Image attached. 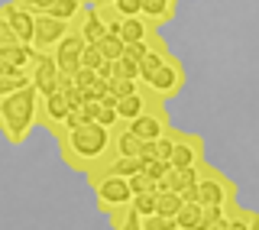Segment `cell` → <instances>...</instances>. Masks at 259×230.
Wrapping results in <instances>:
<instances>
[{
  "instance_id": "ab89813d",
  "label": "cell",
  "mask_w": 259,
  "mask_h": 230,
  "mask_svg": "<svg viewBox=\"0 0 259 230\" xmlns=\"http://www.w3.org/2000/svg\"><path fill=\"white\" fill-rule=\"evenodd\" d=\"M94 75H97V78H104V81H110L113 75H117V71H113V62H107V59H104V62L94 68Z\"/></svg>"
},
{
  "instance_id": "1f68e13d",
  "label": "cell",
  "mask_w": 259,
  "mask_h": 230,
  "mask_svg": "<svg viewBox=\"0 0 259 230\" xmlns=\"http://www.w3.org/2000/svg\"><path fill=\"white\" fill-rule=\"evenodd\" d=\"M104 59H101V52H97V46H84L81 49V59H78V65H84V68H97Z\"/></svg>"
},
{
  "instance_id": "d6986e66",
  "label": "cell",
  "mask_w": 259,
  "mask_h": 230,
  "mask_svg": "<svg viewBox=\"0 0 259 230\" xmlns=\"http://www.w3.org/2000/svg\"><path fill=\"white\" fill-rule=\"evenodd\" d=\"M198 230H227L224 204H201V224Z\"/></svg>"
},
{
  "instance_id": "30bf717a",
  "label": "cell",
  "mask_w": 259,
  "mask_h": 230,
  "mask_svg": "<svg viewBox=\"0 0 259 230\" xmlns=\"http://www.w3.org/2000/svg\"><path fill=\"white\" fill-rule=\"evenodd\" d=\"M81 49H84V43H81V36H78L75 29H68V32H65V36L59 39V43L52 46V59H55V68H59L62 75H71V71L78 68Z\"/></svg>"
},
{
  "instance_id": "6da1fadb",
  "label": "cell",
  "mask_w": 259,
  "mask_h": 230,
  "mask_svg": "<svg viewBox=\"0 0 259 230\" xmlns=\"http://www.w3.org/2000/svg\"><path fill=\"white\" fill-rule=\"evenodd\" d=\"M55 146H59V156L65 166L84 175L88 169L97 166L110 152V127H104L97 120H84L75 130H62L55 136Z\"/></svg>"
},
{
  "instance_id": "7a4b0ae2",
  "label": "cell",
  "mask_w": 259,
  "mask_h": 230,
  "mask_svg": "<svg viewBox=\"0 0 259 230\" xmlns=\"http://www.w3.org/2000/svg\"><path fill=\"white\" fill-rule=\"evenodd\" d=\"M39 123V91L23 85L0 97V133L10 146H23L32 127Z\"/></svg>"
},
{
  "instance_id": "ffe728a7",
  "label": "cell",
  "mask_w": 259,
  "mask_h": 230,
  "mask_svg": "<svg viewBox=\"0 0 259 230\" xmlns=\"http://www.w3.org/2000/svg\"><path fill=\"white\" fill-rule=\"evenodd\" d=\"M94 46H97V52H101V59H107V62H117L120 55H123V39H120L117 32H104Z\"/></svg>"
},
{
  "instance_id": "e0dca14e",
  "label": "cell",
  "mask_w": 259,
  "mask_h": 230,
  "mask_svg": "<svg viewBox=\"0 0 259 230\" xmlns=\"http://www.w3.org/2000/svg\"><path fill=\"white\" fill-rule=\"evenodd\" d=\"M149 23L143 20V16H123L120 20V26H117V36L123 39V43H143L146 36H149Z\"/></svg>"
},
{
  "instance_id": "ac0fdd59",
  "label": "cell",
  "mask_w": 259,
  "mask_h": 230,
  "mask_svg": "<svg viewBox=\"0 0 259 230\" xmlns=\"http://www.w3.org/2000/svg\"><path fill=\"white\" fill-rule=\"evenodd\" d=\"M175 230H198L201 224V204L198 201H182V208L175 211Z\"/></svg>"
},
{
  "instance_id": "836d02e7",
  "label": "cell",
  "mask_w": 259,
  "mask_h": 230,
  "mask_svg": "<svg viewBox=\"0 0 259 230\" xmlns=\"http://www.w3.org/2000/svg\"><path fill=\"white\" fill-rule=\"evenodd\" d=\"M23 85H29V75H23V78H4L0 75V97L16 91V88H23Z\"/></svg>"
},
{
  "instance_id": "cb8c5ba5",
  "label": "cell",
  "mask_w": 259,
  "mask_h": 230,
  "mask_svg": "<svg viewBox=\"0 0 259 230\" xmlns=\"http://www.w3.org/2000/svg\"><path fill=\"white\" fill-rule=\"evenodd\" d=\"M168 52H146L143 59H140V85H146L152 75H156V68L162 65V59H165Z\"/></svg>"
},
{
  "instance_id": "2e32d148",
  "label": "cell",
  "mask_w": 259,
  "mask_h": 230,
  "mask_svg": "<svg viewBox=\"0 0 259 230\" xmlns=\"http://www.w3.org/2000/svg\"><path fill=\"white\" fill-rule=\"evenodd\" d=\"M224 217H227V230H256L259 227V214L256 211H243L237 198H230L224 204Z\"/></svg>"
},
{
  "instance_id": "484cf974",
  "label": "cell",
  "mask_w": 259,
  "mask_h": 230,
  "mask_svg": "<svg viewBox=\"0 0 259 230\" xmlns=\"http://www.w3.org/2000/svg\"><path fill=\"white\" fill-rule=\"evenodd\" d=\"M130 204H133V211L140 217L152 214V211H156V191H136L133 198H130Z\"/></svg>"
},
{
  "instance_id": "f546056e",
  "label": "cell",
  "mask_w": 259,
  "mask_h": 230,
  "mask_svg": "<svg viewBox=\"0 0 259 230\" xmlns=\"http://www.w3.org/2000/svg\"><path fill=\"white\" fill-rule=\"evenodd\" d=\"M136 88H140V81H133V78H110V91L117 94V97H126V94H133Z\"/></svg>"
},
{
  "instance_id": "74e56055",
  "label": "cell",
  "mask_w": 259,
  "mask_h": 230,
  "mask_svg": "<svg viewBox=\"0 0 259 230\" xmlns=\"http://www.w3.org/2000/svg\"><path fill=\"white\" fill-rule=\"evenodd\" d=\"M52 4H55V0H23L20 7H26L29 13H46V10H49Z\"/></svg>"
},
{
  "instance_id": "277c9868",
  "label": "cell",
  "mask_w": 259,
  "mask_h": 230,
  "mask_svg": "<svg viewBox=\"0 0 259 230\" xmlns=\"http://www.w3.org/2000/svg\"><path fill=\"white\" fill-rule=\"evenodd\" d=\"M194 188H198V204H227L230 198H237V185L207 162H201V175Z\"/></svg>"
},
{
  "instance_id": "e575fe53",
  "label": "cell",
  "mask_w": 259,
  "mask_h": 230,
  "mask_svg": "<svg viewBox=\"0 0 259 230\" xmlns=\"http://www.w3.org/2000/svg\"><path fill=\"white\" fill-rule=\"evenodd\" d=\"M13 43H20V39H16V32L7 26V20L0 16V49H7V46H13Z\"/></svg>"
},
{
  "instance_id": "f35d334b",
  "label": "cell",
  "mask_w": 259,
  "mask_h": 230,
  "mask_svg": "<svg viewBox=\"0 0 259 230\" xmlns=\"http://www.w3.org/2000/svg\"><path fill=\"white\" fill-rule=\"evenodd\" d=\"M97 123H104V127H117V110L113 107H101V113H97Z\"/></svg>"
},
{
  "instance_id": "ba28073f",
  "label": "cell",
  "mask_w": 259,
  "mask_h": 230,
  "mask_svg": "<svg viewBox=\"0 0 259 230\" xmlns=\"http://www.w3.org/2000/svg\"><path fill=\"white\" fill-rule=\"evenodd\" d=\"M29 85L36 88L39 94H52V91H59V75L62 71L55 68V59H52V52H36V59L29 62Z\"/></svg>"
},
{
  "instance_id": "3957f363",
  "label": "cell",
  "mask_w": 259,
  "mask_h": 230,
  "mask_svg": "<svg viewBox=\"0 0 259 230\" xmlns=\"http://www.w3.org/2000/svg\"><path fill=\"white\" fill-rule=\"evenodd\" d=\"M185 81H188V75H185V65L178 62L172 52H168L165 59H162V65L156 68V75L146 81V88H149V91L156 94L159 101H172V97L182 94Z\"/></svg>"
},
{
  "instance_id": "4fadbf2b",
  "label": "cell",
  "mask_w": 259,
  "mask_h": 230,
  "mask_svg": "<svg viewBox=\"0 0 259 230\" xmlns=\"http://www.w3.org/2000/svg\"><path fill=\"white\" fill-rule=\"evenodd\" d=\"M71 29H75L78 36H81V43H84V46H94L97 39L107 32V23L97 16V10H94L91 4H84V7L78 10V16L71 20Z\"/></svg>"
},
{
  "instance_id": "4dcf8cb0",
  "label": "cell",
  "mask_w": 259,
  "mask_h": 230,
  "mask_svg": "<svg viewBox=\"0 0 259 230\" xmlns=\"http://www.w3.org/2000/svg\"><path fill=\"white\" fill-rule=\"evenodd\" d=\"M113 10H117V16L123 20V16H140V0H113Z\"/></svg>"
},
{
  "instance_id": "d6a6232c",
  "label": "cell",
  "mask_w": 259,
  "mask_h": 230,
  "mask_svg": "<svg viewBox=\"0 0 259 230\" xmlns=\"http://www.w3.org/2000/svg\"><path fill=\"white\" fill-rule=\"evenodd\" d=\"M94 68H84V65H78L75 71H71V81H75L78 88H91V81H94Z\"/></svg>"
},
{
  "instance_id": "52a82bcc",
  "label": "cell",
  "mask_w": 259,
  "mask_h": 230,
  "mask_svg": "<svg viewBox=\"0 0 259 230\" xmlns=\"http://www.w3.org/2000/svg\"><path fill=\"white\" fill-rule=\"evenodd\" d=\"M168 127H172V120H168L165 101H152L149 107L140 113V117H133V120L126 123V130L133 136H140V139H156V136L165 133Z\"/></svg>"
},
{
  "instance_id": "f1b7e54d",
  "label": "cell",
  "mask_w": 259,
  "mask_h": 230,
  "mask_svg": "<svg viewBox=\"0 0 259 230\" xmlns=\"http://www.w3.org/2000/svg\"><path fill=\"white\" fill-rule=\"evenodd\" d=\"M168 169H172V166H168L165 159H143V172H146V175L152 178V182H159V178L165 175Z\"/></svg>"
},
{
  "instance_id": "83f0119b",
  "label": "cell",
  "mask_w": 259,
  "mask_h": 230,
  "mask_svg": "<svg viewBox=\"0 0 259 230\" xmlns=\"http://www.w3.org/2000/svg\"><path fill=\"white\" fill-rule=\"evenodd\" d=\"M126 185H130V191H156V182H152V178L149 175H146V172L140 169V172H133V175H130L126 178Z\"/></svg>"
},
{
  "instance_id": "5b68a950",
  "label": "cell",
  "mask_w": 259,
  "mask_h": 230,
  "mask_svg": "<svg viewBox=\"0 0 259 230\" xmlns=\"http://www.w3.org/2000/svg\"><path fill=\"white\" fill-rule=\"evenodd\" d=\"M91 191H94V204H97L101 214H113V211L126 208L130 198H133V191H130V185H126L123 175H104V178H97V182L91 185Z\"/></svg>"
},
{
  "instance_id": "8d00e7d4",
  "label": "cell",
  "mask_w": 259,
  "mask_h": 230,
  "mask_svg": "<svg viewBox=\"0 0 259 230\" xmlns=\"http://www.w3.org/2000/svg\"><path fill=\"white\" fill-rule=\"evenodd\" d=\"M0 75H4V78H23L26 71H23V68H16V65H10V62L4 59V55H0Z\"/></svg>"
},
{
  "instance_id": "9c48e42d",
  "label": "cell",
  "mask_w": 259,
  "mask_h": 230,
  "mask_svg": "<svg viewBox=\"0 0 259 230\" xmlns=\"http://www.w3.org/2000/svg\"><path fill=\"white\" fill-rule=\"evenodd\" d=\"M68 29H71V23L55 20V16H49V13H36V26H32V49H36V52H52V46L59 43Z\"/></svg>"
},
{
  "instance_id": "60d3db41",
  "label": "cell",
  "mask_w": 259,
  "mask_h": 230,
  "mask_svg": "<svg viewBox=\"0 0 259 230\" xmlns=\"http://www.w3.org/2000/svg\"><path fill=\"white\" fill-rule=\"evenodd\" d=\"M16 4H23V0H16Z\"/></svg>"
},
{
  "instance_id": "8992f818",
  "label": "cell",
  "mask_w": 259,
  "mask_h": 230,
  "mask_svg": "<svg viewBox=\"0 0 259 230\" xmlns=\"http://www.w3.org/2000/svg\"><path fill=\"white\" fill-rule=\"evenodd\" d=\"M175 146H172V156H168V166L172 169H185V166H198L204 162V136L198 133H182L178 127H168Z\"/></svg>"
},
{
  "instance_id": "5bb4252c",
  "label": "cell",
  "mask_w": 259,
  "mask_h": 230,
  "mask_svg": "<svg viewBox=\"0 0 259 230\" xmlns=\"http://www.w3.org/2000/svg\"><path fill=\"white\" fill-rule=\"evenodd\" d=\"M152 101H159V97L152 94L146 85H140L133 94H126V97H117V107H113V110H117V120H120V123H130L133 117H140V113H143L146 107H149Z\"/></svg>"
},
{
  "instance_id": "603a6c76",
  "label": "cell",
  "mask_w": 259,
  "mask_h": 230,
  "mask_svg": "<svg viewBox=\"0 0 259 230\" xmlns=\"http://www.w3.org/2000/svg\"><path fill=\"white\" fill-rule=\"evenodd\" d=\"M81 7H84L81 0H55V4L49 7L46 13H49V16H55V20H65V23H71V20L78 16V10H81Z\"/></svg>"
},
{
  "instance_id": "d590c367",
  "label": "cell",
  "mask_w": 259,
  "mask_h": 230,
  "mask_svg": "<svg viewBox=\"0 0 259 230\" xmlns=\"http://www.w3.org/2000/svg\"><path fill=\"white\" fill-rule=\"evenodd\" d=\"M123 52H126V55H133V59L140 62L143 55L149 52V46H146V39H143V43H123Z\"/></svg>"
},
{
  "instance_id": "44dd1931",
  "label": "cell",
  "mask_w": 259,
  "mask_h": 230,
  "mask_svg": "<svg viewBox=\"0 0 259 230\" xmlns=\"http://www.w3.org/2000/svg\"><path fill=\"white\" fill-rule=\"evenodd\" d=\"M110 227L113 230H140V214L133 211V204H126V208L113 211V214H107Z\"/></svg>"
},
{
  "instance_id": "9a60e30c",
  "label": "cell",
  "mask_w": 259,
  "mask_h": 230,
  "mask_svg": "<svg viewBox=\"0 0 259 230\" xmlns=\"http://www.w3.org/2000/svg\"><path fill=\"white\" fill-rule=\"evenodd\" d=\"M175 7L178 0H140V16L149 26H165L175 20Z\"/></svg>"
},
{
  "instance_id": "4316f807",
  "label": "cell",
  "mask_w": 259,
  "mask_h": 230,
  "mask_svg": "<svg viewBox=\"0 0 259 230\" xmlns=\"http://www.w3.org/2000/svg\"><path fill=\"white\" fill-rule=\"evenodd\" d=\"M140 230H175V220L172 217H162V214H146L140 217Z\"/></svg>"
},
{
  "instance_id": "7402d4cb",
  "label": "cell",
  "mask_w": 259,
  "mask_h": 230,
  "mask_svg": "<svg viewBox=\"0 0 259 230\" xmlns=\"http://www.w3.org/2000/svg\"><path fill=\"white\" fill-rule=\"evenodd\" d=\"M178 208H182V198H178V191H172V188H162V191H156V214H162V217H175Z\"/></svg>"
},
{
  "instance_id": "d4e9b609",
  "label": "cell",
  "mask_w": 259,
  "mask_h": 230,
  "mask_svg": "<svg viewBox=\"0 0 259 230\" xmlns=\"http://www.w3.org/2000/svg\"><path fill=\"white\" fill-rule=\"evenodd\" d=\"M113 71H117L120 78H133V81H140V62H136L133 55H126V52L120 55L117 62H113ZM117 75H113V78H117Z\"/></svg>"
},
{
  "instance_id": "7c38bea8",
  "label": "cell",
  "mask_w": 259,
  "mask_h": 230,
  "mask_svg": "<svg viewBox=\"0 0 259 230\" xmlns=\"http://www.w3.org/2000/svg\"><path fill=\"white\" fill-rule=\"evenodd\" d=\"M0 16L7 20V26L16 32L20 43H32V26H36V13H29L26 7H20L16 0H7L0 7Z\"/></svg>"
},
{
  "instance_id": "8fae6325",
  "label": "cell",
  "mask_w": 259,
  "mask_h": 230,
  "mask_svg": "<svg viewBox=\"0 0 259 230\" xmlns=\"http://www.w3.org/2000/svg\"><path fill=\"white\" fill-rule=\"evenodd\" d=\"M68 101H65V94L62 91H52V94H39V123L49 130V133H59V127H62V120H65V113H68Z\"/></svg>"
}]
</instances>
